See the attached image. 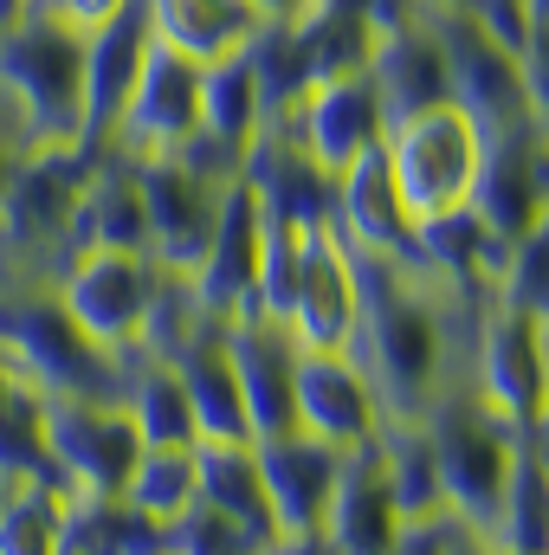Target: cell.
I'll return each mask as SVG.
<instances>
[{
	"instance_id": "6da1fadb",
	"label": "cell",
	"mask_w": 549,
	"mask_h": 555,
	"mask_svg": "<svg viewBox=\"0 0 549 555\" xmlns=\"http://www.w3.org/2000/svg\"><path fill=\"white\" fill-rule=\"evenodd\" d=\"M362 278V323L356 356L382 395L388 420H420L452 382H465V343L491 297H465L426 266L356 259Z\"/></svg>"
},
{
	"instance_id": "7a4b0ae2",
	"label": "cell",
	"mask_w": 549,
	"mask_h": 555,
	"mask_svg": "<svg viewBox=\"0 0 549 555\" xmlns=\"http://www.w3.org/2000/svg\"><path fill=\"white\" fill-rule=\"evenodd\" d=\"M33 446L72 498H124L142 459V433L124 414L117 388L33 395Z\"/></svg>"
},
{
	"instance_id": "3957f363",
	"label": "cell",
	"mask_w": 549,
	"mask_h": 555,
	"mask_svg": "<svg viewBox=\"0 0 549 555\" xmlns=\"http://www.w3.org/2000/svg\"><path fill=\"white\" fill-rule=\"evenodd\" d=\"M240 175V155H227L220 142L194 137L181 155H149L137 162L142 181V207H149V259L162 272H194L214 227H220V207H227V188Z\"/></svg>"
},
{
	"instance_id": "277c9868",
	"label": "cell",
	"mask_w": 549,
	"mask_h": 555,
	"mask_svg": "<svg viewBox=\"0 0 549 555\" xmlns=\"http://www.w3.org/2000/svg\"><path fill=\"white\" fill-rule=\"evenodd\" d=\"M426 446H433V465H439V491H446V511L485 543V524H491V504H498V485L511 472V452H518V426L485 408L465 382H452L426 414Z\"/></svg>"
},
{
	"instance_id": "5b68a950",
	"label": "cell",
	"mask_w": 549,
	"mask_h": 555,
	"mask_svg": "<svg viewBox=\"0 0 549 555\" xmlns=\"http://www.w3.org/2000/svg\"><path fill=\"white\" fill-rule=\"evenodd\" d=\"M0 85L26 104L46 149H91L85 142V33L52 26L39 13L0 20Z\"/></svg>"
},
{
	"instance_id": "8992f818",
	"label": "cell",
	"mask_w": 549,
	"mask_h": 555,
	"mask_svg": "<svg viewBox=\"0 0 549 555\" xmlns=\"http://www.w3.org/2000/svg\"><path fill=\"white\" fill-rule=\"evenodd\" d=\"M382 162H388L413 220H433V214H452L472 201V181L485 162V130H478V117H465L446 98V104L395 117V130L382 142Z\"/></svg>"
},
{
	"instance_id": "52a82bcc",
	"label": "cell",
	"mask_w": 549,
	"mask_h": 555,
	"mask_svg": "<svg viewBox=\"0 0 549 555\" xmlns=\"http://www.w3.org/2000/svg\"><path fill=\"white\" fill-rule=\"evenodd\" d=\"M155 284H162V266L149 253H72L52 272V297L85 330V343H98L111 362H124L142 349Z\"/></svg>"
},
{
	"instance_id": "ba28073f",
	"label": "cell",
	"mask_w": 549,
	"mask_h": 555,
	"mask_svg": "<svg viewBox=\"0 0 549 555\" xmlns=\"http://www.w3.org/2000/svg\"><path fill=\"white\" fill-rule=\"evenodd\" d=\"M426 20L446 46V78H452V104L465 117H478L485 137L531 124V98H524V72H518V46L505 33H491L478 13L426 0Z\"/></svg>"
},
{
	"instance_id": "9c48e42d",
	"label": "cell",
	"mask_w": 549,
	"mask_h": 555,
	"mask_svg": "<svg viewBox=\"0 0 549 555\" xmlns=\"http://www.w3.org/2000/svg\"><path fill=\"white\" fill-rule=\"evenodd\" d=\"M465 388L498 408L518 433H531V420L549 395V349H544V323L505 297H491L472 323L465 343Z\"/></svg>"
},
{
	"instance_id": "30bf717a",
	"label": "cell",
	"mask_w": 549,
	"mask_h": 555,
	"mask_svg": "<svg viewBox=\"0 0 549 555\" xmlns=\"http://www.w3.org/2000/svg\"><path fill=\"white\" fill-rule=\"evenodd\" d=\"M297 149L336 181V175H349L356 162H369V155H382V142L395 130V111H388V91L375 85V72H343V78H323V85H310L304 91V104L291 111V117H278Z\"/></svg>"
},
{
	"instance_id": "8fae6325",
	"label": "cell",
	"mask_w": 549,
	"mask_h": 555,
	"mask_svg": "<svg viewBox=\"0 0 549 555\" xmlns=\"http://www.w3.org/2000/svg\"><path fill=\"white\" fill-rule=\"evenodd\" d=\"M194 137H201V65L168 52V46H149L137 91H130L104 149L149 162V155H181Z\"/></svg>"
},
{
	"instance_id": "7c38bea8",
	"label": "cell",
	"mask_w": 549,
	"mask_h": 555,
	"mask_svg": "<svg viewBox=\"0 0 549 555\" xmlns=\"http://www.w3.org/2000/svg\"><path fill=\"white\" fill-rule=\"evenodd\" d=\"M259 259H266V207H259V194L233 175L227 207H220V227H214L201 266L188 272L201 310H207L214 323L266 317V310H259Z\"/></svg>"
},
{
	"instance_id": "4fadbf2b",
	"label": "cell",
	"mask_w": 549,
	"mask_h": 555,
	"mask_svg": "<svg viewBox=\"0 0 549 555\" xmlns=\"http://www.w3.org/2000/svg\"><path fill=\"white\" fill-rule=\"evenodd\" d=\"M362 323V278L356 253L336 240V227H310L304 233V259L297 284L284 304V330L297 336V349H349Z\"/></svg>"
},
{
	"instance_id": "5bb4252c",
	"label": "cell",
	"mask_w": 549,
	"mask_h": 555,
	"mask_svg": "<svg viewBox=\"0 0 549 555\" xmlns=\"http://www.w3.org/2000/svg\"><path fill=\"white\" fill-rule=\"evenodd\" d=\"M505 246L524 240L537 220L549 214V130L531 117L518 130H498L485 137V162H478V181H472V201H465Z\"/></svg>"
},
{
	"instance_id": "9a60e30c",
	"label": "cell",
	"mask_w": 549,
	"mask_h": 555,
	"mask_svg": "<svg viewBox=\"0 0 549 555\" xmlns=\"http://www.w3.org/2000/svg\"><path fill=\"white\" fill-rule=\"evenodd\" d=\"M297 426L343 452L375 446V433L388 426V408L356 349H297Z\"/></svg>"
},
{
	"instance_id": "2e32d148",
	"label": "cell",
	"mask_w": 549,
	"mask_h": 555,
	"mask_svg": "<svg viewBox=\"0 0 549 555\" xmlns=\"http://www.w3.org/2000/svg\"><path fill=\"white\" fill-rule=\"evenodd\" d=\"M253 446H259V478H266V504H272L278 537H323V517L336 504L349 452L304 433V426L253 439Z\"/></svg>"
},
{
	"instance_id": "e0dca14e",
	"label": "cell",
	"mask_w": 549,
	"mask_h": 555,
	"mask_svg": "<svg viewBox=\"0 0 549 555\" xmlns=\"http://www.w3.org/2000/svg\"><path fill=\"white\" fill-rule=\"evenodd\" d=\"M330 227L356 259H388V266H420V220L408 214L395 175L382 155L356 162L349 175H336V201H330Z\"/></svg>"
},
{
	"instance_id": "ac0fdd59",
	"label": "cell",
	"mask_w": 549,
	"mask_h": 555,
	"mask_svg": "<svg viewBox=\"0 0 549 555\" xmlns=\"http://www.w3.org/2000/svg\"><path fill=\"white\" fill-rule=\"evenodd\" d=\"M227 349H233V375H240V401H246V433L272 439L297 426V336L278 317H246L227 323Z\"/></svg>"
},
{
	"instance_id": "d6986e66",
	"label": "cell",
	"mask_w": 549,
	"mask_h": 555,
	"mask_svg": "<svg viewBox=\"0 0 549 555\" xmlns=\"http://www.w3.org/2000/svg\"><path fill=\"white\" fill-rule=\"evenodd\" d=\"M149 46H155V33H149L142 0H130L98 33H85V142L91 149L111 142V130H117V117H124V104H130V91L142 78Z\"/></svg>"
},
{
	"instance_id": "ffe728a7",
	"label": "cell",
	"mask_w": 549,
	"mask_h": 555,
	"mask_svg": "<svg viewBox=\"0 0 549 555\" xmlns=\"http://www.w3.org/2000/svg\"><path fill=\"white\" fill-rule=\"evenodd\" d=\"M323 543L336 555H395V543H401V504L388 491V472H382L375 446L349 452L336 504L323 517Z\"/></svg>"
},
{
	"instance_id": "44dd1931",
	"label": "cell",
	"mask_w": 549,
	"mask_h": 555,
	"mask_svg": "<svg viewBox=\"0 0 549 555\" xmlns=\"http://www.w3.org/2000/svg\"><path fill=\"white\" fill-rule=\"evenodd\" d=\"M142 13H149L155 46H168L194 65L253 52V39L272 26L253 0H142Z\"/></svg>"
},
{
	"instance_id": "7402d4cb",
	"label": "cell",
	"mask_w": 549,
	"mask_h": 555,
	"mask_svg": "<svg viewBox=\"0 0 549 555\" xmlns=\"http://www.w3.org/2000/svg\"><path fill=\"white\" fill-rule=\"evenodd\" d=\"M72 253H149V207H142V181L130 155L98 149V168H91L85 201H78Z\"/></svg>"
},
{
	"instance_id": "603a6c76",
	"label": "cell",
	"mask_w": 549,
	"mask_h": 555,
	"mask_svg": "<svg viewBox=\"0 0 549 555\" xmlns=\"http://www.w3.org/2000/svg\"><path fill=\"white\" fill-rule=\"evenodd\" d=\"M168 362H175V375L188 388L194 446L201 439H253L246 433V401H240V375H233V349H227V323H201Z\"/></svg>"
},
{
	"instance_id": "cb8c5ba5",
	"label": "cell",
	"mask_w": 549,
	"mask_h": 555,
	"mask_svg": "<svg viewBox=\"0 0 549 555\" xmlns=\"http://www.w3.org/2000/svg\"><path fill=\"white\" fill-rule=\"evenodd\" d=\"M505 253H511V246H505L472 207H452V214L420 220V266L433 278H446L452 291H465V297H498Z\"/></svg>"
},
{
	"instance_id": "d4e9b609",
	"label": "cell",
	"mask_w": 549,
	"mask_h": 555,
	"mask_svg": "<svg viewBox=\"0 0 549 555\" xmlns=\"http://www.w3.org/2000/svg\"><path fill=\"white\" fill-rule=\"evenodd\" d=\"M272 130V104H266V85H259V65L253 52H233V59H214L201 65V137L220 142L227 155L246 162V149Z\"/></svg>"
},
{
	"instance_id": "484cf974",
	"label": "cell",
	"mask_w": 549,
	"mask_h": 555,
	"mask_svg": "<svg viewBox=\"0 0 549 555\" xmlns=\"http://www.w3.org/2000/svg\"><path fill=\"white\" fill-rule=\"evenodd\" d=\"M375 85L388 91V111L395 117H408V111H426V104H446L452 98V78H446V46H439V33H433V20H426V7H420V20L408 26H395V33H382V46H375Z\"/></svg>"
},
{
	"instance_id": "4316f807",
	"label": "cell",
	"mask_w": 549,
	"mask_h": 555,
	"mask_svg": "<svg viewBox=\"0 0 549 555\" xmlns=\"http://www.w3.org/2000/svg\"><path fill=\"white\" fill-rule=\"evenodd\" d=\"M194 465H201V504H214L220 517L246 524L259 543H278L266 478H259V446L253 439H201Z\"/></svg>"
},
{
	"instance_id": "83f0119b",
	"label": "cell",
	"mask_w": 549,
	"mask_h": 555,
	"mask_svg": "<svg viewBox=\"0 0 549 555\" xmlns=\"http://www.w3.org/2000/svg\"><path fill=\"white\" fill-rule=\"evenodd\" d=\"M485 543L511 555H549V459L531 439H518V452H511V472L498 485Z\"/></svg>"
},
{
	"instance_id": "f1b7e54d",
	"label": "cell",
	"mask_w": 549,
	"mask_h": 555,
	"mask_svg": "<svg viewBox=\"0 0 549 555\" xmlns=\"http://www.w3.org/2000/svg\"><path fill=\"white\" fill-rule=\"evenodd\" d=\"M72 491L52 472H20L0 498V555H65Z\"/></svg>"
},
{
	"instance_id": "f546056e",
	"label": "cell",
	"mask_w": 549,
	"mask_h": 555,
	"mask_svg": "<svg viewBox=\"0 0 549 555\" xmlns=\"http://www.w3.org/2000/svg\"><path fill=\"white\" fill-rule=\"evenodd\" d=\"M72 555H168V524L142 517L130 498H72Z\"/></svg>"
},
{
	"instance_id": "4dcf8cb0",
	"label": "cell",
	"mask_w": 549,
	"mask_h": 555,
	"mask_svg": "<svg viewBox=\"0 0 549 555\" xmlns=\"http://www.w3.org/2000/svg\"><path fill=\"white\" fill-rule=\"evenodd\" d=\"M375 452H382L388 491H395V504H401V524H420V517H439V511H446L439 465H433V446H426V426H420V420H388V426L375 433Z\"/></svg>"
},
{
	"instance_id": "1f68e13d",
	"label": "cell",
	"mask_w": 549,
	"mask_h": 555,
	"mask_svg": "<svg viewBox=\"0 0 549 555\" xmlns=\"http://www.w3.org/2000/svg\"><path fill=\"white\" fill-rule=\"evenodd\" d=\"M124 498L137 504L142 517L155 524H175L181 511H194L201 498V465H194V446H142L137 472L124 485Z\"/></svg>"
},
{
	"instance_id": "d6a6232c",
	"label": "cell",
	"mask_w": 549,
	"mask_h": 555,
	"mask_svg": "<svg viewBox=\"0 0 549 555\" xmlns=\"http://www.w3.org/2000/svg\"><path fill=\"white\" fill-rule=\"evenodd\" d=\"M272 543H259L246 524H233V517H220L214 504H201L194 498V511H181L175 524H168V555H266Z\"/></svg>"
},
{
	"instance_id": "836d02e7",
	"label": "cell",
	"mask_w": 549,
	"mask_h": 555,
	"mask_svg": "<svg viewBox=\"0 0 549 555\" xmlns=\"http://www.w3.org/2000/svg\"><path fill=\"white\" fill-rule=\"evenodd\" d=\"M498 297L518 304V310H531V317L549 310V214L524 233V240H511L505 272H498Z\"/></svg>"
},
{
	"instance_id": "e575fe53",
	"label": "cell",
	"mask_w": 549,
	"mask_h": 555,
	"mask_svg": "<svg viewBox=\"0 0 549 555\" xmlns=\"http://www.w3.org/2000/svg\"><path fill=\"white\" fill-rule=\"evenodd\" d=\"M518 72H524L531 117L549 130V26H524V39H518Z\"/></svg>"
},
{
	"instance_id": "d590c367",
	"label": "cell",
	"mask_w": 549,
	"mask_h": 555,
	"mask_svg": "<svg viewBox=\"0 0 549 555\" xmlns=\"http://www.w3.org/2000/svg\"><path fill=\"white\" fill-rule=\"evenodd\" d=\"M130 0H26L20 13H39V20H52V26H72V33H98L104 20H117ZM13 13V20H20Z\"/></svg>"
},
{
	"instance_id": "8d00e7d4",
	"label": "cell",
	"mask_w": 549,
	"mask_h": 555,
	"mask_svg": "<svg viewBox=\"0 0 549 555\" xmlns=\"http://www.w3.org/2000/svg\"><path fill=\"white\" fill-rule=\"evenodd\" d=\"M253 7H259L266 20H304V13H310L317 0H253Z\"/></svg>"
},
{
	"instance_id": "74e56055",
	"label": "cell",
	"mask_w": 549,
	"mask_h": 555,
	"mask_svg": "<svg viewBox=\"0 0 549 555\" xmlns=\"http://www.w3.org/2000/svg\"><path fill=\"white\" fill-rule=\"evenodd\" d=\"M524 439H531V446L549 459V395H544V408H537V420H531V433H524Z\"/></svg>"
},
{
	"instance_id": "f35d334b",
	"label": "cell",
	"mask_w": 549,
	"mask_h": 555,
	"mask_svg": "<svg viewBox=\"0 0 549 555\" xmlns=\"http://www.w3.org/2000/svg\"><path fill=\"white\" fill-rule=\"evenodd\" d=\"M524 26H549V0H524Z\"/></svg>"
},
{
	"instance_id": "ab89813d",
	"label": "cell",
	"mask_w": 549,
	"mask_h": 555,
	"mask_svg": "<svg viewBox=\"0 0 549 555\" xmlns=\"http://www.w3.org/2000/svg\"><path fill=\"white\" fill-rule=\"evenodd\" d=\"M7 181H13V162L0 155V201H7Z\"/></svg>"
},
{
	"instance_id": "60d3db41",
	"label": "cell",
	"mask_w": 549,
	"mask_h": 555,
	"mask_svg": "<svg viewBox=\"0 0 549 555\" xmlns=\"http://www.w3.org/2000/svg\"><path fill=\"white\" fill-rule=\"evenodd\" d=\"M7 485H13V472H7V465H0V498H7Z\"/></svg>"
},
{
	"instance_id": "b9f144b4",
	"label": "cell",
	"mask_w": 549,
	"mask_h": 555,
	"mask_svg": "<svg viewBox=\"0 0 549 555\" xmlns=\"http://www.w3.org/2000/svg\"><path fill=\"white\" fill-rule=\"evenodd\" d=\"M478 555H511V550H491V543H478Z\"/></svg>"
},
{
	"instance_id": "7bdbcfd3",
	"label": "cell",
	"mask_w": 549,
	"mask_h": 555,
	"mask_svg": "<svg viewBox=\"0 0 549 555\" xmlns=\"http://www.w3.org/2000/svg\"><path fill=\"white\" fill-rule=\"evenodd\" d=\"M537 323H544V349H549V310H544V317H537Z\"/></svg>"
},
{
	"instance_id": "ee69618b",
	"label": "cell",
	"mask_w": 549,
	"mask_h": 555,
	"mask_svg": "<svg viewBox=\"0 0 549 555\" xmlns=\"http://www.w3.org/2000/svg\"><path fill=\"white\" fill-rule=\"evenodd\" d=\"M459 555H478V537H472V543H465V550H459Z\"/></svg>"
}]
</instances>
